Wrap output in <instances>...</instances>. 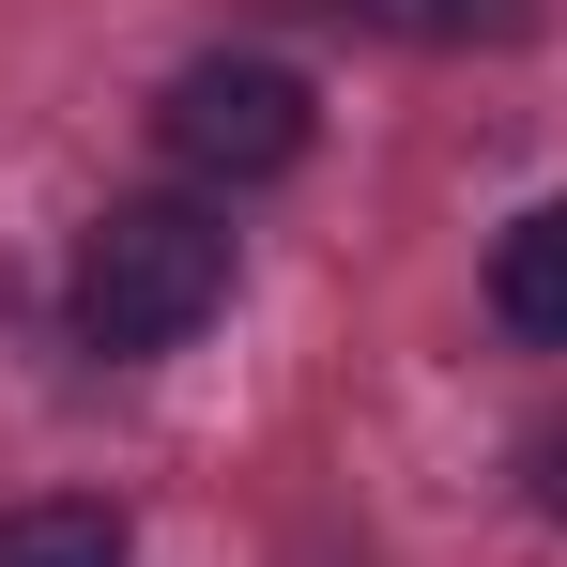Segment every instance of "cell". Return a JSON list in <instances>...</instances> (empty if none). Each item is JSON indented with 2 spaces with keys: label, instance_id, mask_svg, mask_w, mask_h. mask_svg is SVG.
I'll list each match as a JSON object with an SVG mask.
<instances>
[{
  "label": "cell",
  "instance_id": "cell-3",
  "mask_svg": "<svg viewBox=\"0 0 567 567\" xmlns=\"http://www.w3.org/2000/svg\"><path fill=\"white\" fill-rule=\"evenodd\" d=\"M491 322L522 353H567V199H537V215L491 230Z\"/></svg>",
  "mask_w": 567,
  "mask_h": 567
},
{
  "label": "cell",
  "instance_id": "cell-5",
  "mask_svg": "<svg viewBox=\"0 0 567 567\" xmlns=\"http://www.w3.org/2000/svg\"><path fill=\"white\" fill-rule=\"evenodd\" d=\"M338 16H369L399 47H475V31H522V0H338Z\"/></svg>",
  "mask_w": 567,
  "mask_h": 567
},
{
  "label": "cell",
  "instance_id": "cell-4",
  "mask_svg": "<svg viewBox=\"0 0 567 567\" xmlns=\"http://www.w3.org/2000/svg\"><path fill=\"white\" fill-rule=\"evenodd\" d=\"M0 567H138V522L107 491H31L0 506Z\"/></svg>",
  "mask_w": 567,
  "mask_h": 567
},
{
  "label": "cell",
  "instance_id": "cell-6",
  "mask_svg": "<svg viewBox=\"0 0 567 567\" xmlns=\"http://www.w3.org/2000/svg\"><path fill=\"white\" fill-rule=\"evenodd\" d=\"M522 491L567 522V414H537V430H522Z\"/></svg>",
  "mask_w": 567,
  "mask_h": 567
},
{
  "label": "cell",
  "instance_id": "cell-2",
  "mask_svg": "<svg viewBox=\"0 0 567 567\" xmlns=\"http://www.w3.org/2000/svg\"><path fill=\"white\" fill-rule=\"evenodd\" d=\"M154 138H169L185 185H277V169H307L322 107H307L291 62H185V78L154 93Z\"/></svg>",
  "mask_w": 567,
  "mask_h": 567
},
{
  "label": "cell",
  "instance_id": "cell-1",
  "mask_svg": "<svg viewBox=\"0 0 567 567\" xmlns=\"http://www.w3.org/2000/svg\"><path fill=\"white\" fill-rule=\"evenodd\" d=\"M62 307H78L93 353H185L199 322L230 307V215H199V199H107L78 230Z\"/></svg>",
  "mask_w": 567,
  "mask_h": 567
}]
</instances>
